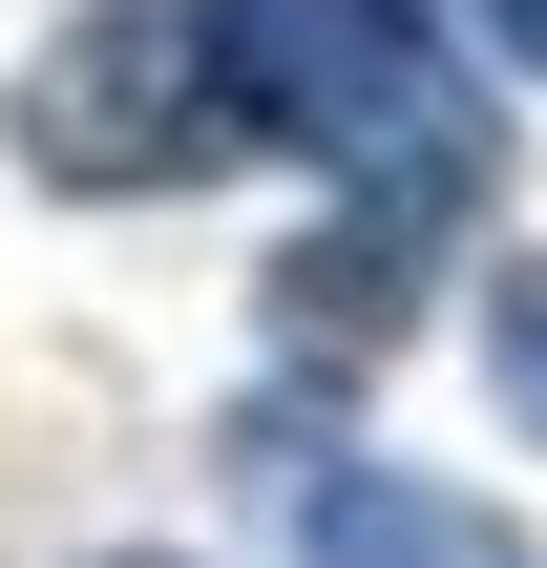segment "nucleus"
<instances>
[{"label": "nucleus", "mask_w": 547, "mask_h": 568, "mask_svg": "<svg viewBox=\"0 0 547 568\" xmlns=\"http://www.w3.org/2000/svg\"><path fill=\"white\" fill-rule=\"evenodd\" d=\"M211 42H232L253 148L337 169V211H464L485 190V105H464L443 0H211Z\"/></svg>", "instance_id": "1"}, {"label": "nucleus", "mask_w": 547, "mask_h": 568, "mask_svg": "<svg viewBox=\"0 0 547 568\" xmlns=\"http://www.w3.org/2000/svg\"><path fill=\"white\" fill-rule=\"evenodd\" d=\"M232 148H253V105H232L211 0H84L21 63V169L42 190H211Z\"/></svg>", "instance_id": "2"}, {"label": "nucleus", "mask_w": 547, "mask_h": 568, "mask_svg": "<svg viewBox=\"0 0 547 568\" xmlns=\"http://www.w3.org/2000/svg\"><path fill=\"white\" fill-rule=\"evenodd\" d=\"M295 548L316 568H547L506 506H464V485H422V464H316V485H295Z\"/></svg>", "instance_id": "3"}, {"label": "nucleus", "mask_w": 547, "mask_h": 568, "mask_svg": "<svg viewBox=\"0 0 547 568\" xmlns=\"http://www.w3.org/2000/svg\"><path fill=\"white\" fill-rule=\"evenodd\" d=\"M485 379H506V422L547 443V253H506V274H485Z\"/></svg>", "instance_id": "4"}, {"label": "nucleus", "mask_w": 547, "mask_h": 568, "mask_svg": "<svg viewBox=\"0 0 547 568\" xmlns=\"http://www.w3.org/2000/svg\"><path fill=\"white\" fill-rule=\"evenodd\" d=\"M485 42H506V63H527V84H547V0H485Z\"/></svg>", "instance_id": "5"}, {"label": "nucleus", "mask_w": 547, "mask_h": 568, "mask_svg": "<svg viewBox=\"0 0 547 568\" xmlns=\"http://www.w3.org/2000/svg\"><path fill=\"white\" fill-rule=\"evenodd\" d=\"M105 568H190V548H105Z\"/></svg>", "instance_id": "6"}]
</instances>
